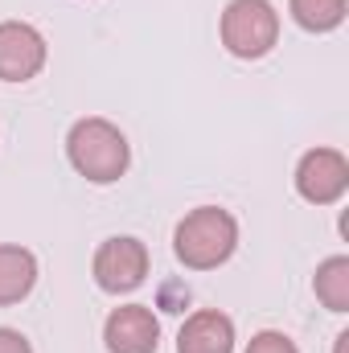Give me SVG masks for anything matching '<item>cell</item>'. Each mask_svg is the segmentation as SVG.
I'll list each match as a JSON object with an SVG mask.
<instances>
[{"instance_id":"cell-1","label":"cell","mask_w":349,"mask_h":353,"mask_svg":"<svg viewBox=\"0 0 349 353\" xmlns=\"http://www.w3.org/2000/svg\"><path fill=\"white\" fill-rule=\"evenodd\" d=\"M235 247H239V222L218 205H201V210L185 214L173 234L177 259L193 271H210V267L226 263L235 255Z\"/></svg>"},{"instance_id":"cell-2","label":"cell","mask_w":349,"mask_h":353,"mask_svg":"<svg viewBox=\"0 0 349 353\" xmlns=\"http://www.w3.org/2000/svg\"><path fill=\"white\" fill-rule=\"evenodd\" d=\"M66 152H70V165L94 185L119 181L128 173V161H132L128 136L107 119H79L66 136Z\"/></svg>"},{"instance_id":"cell-3","label":"cell","mask_w":349,"mask_h":353,"mask_svg":"<svg viewBox=\"0 0 349 353\" xmlns=\"http://www.w3.org/2000/svg\"><path fill=\"white\" fill-rule=\"evenodd\" d=\"M279 37V12L267 0H230L222 12V46L235 58H263Z\"/></svg>"},{"instance_id":"cell-4","label":"cell","mask_w":349,"mask_h":353,"mask_svg":"<svg viewBox=\"0 0 349 353\" xmlns=\"http://www.w3.org/2000/svg\"><path fill=\"white\" fill-rule=\"evenodd\" d=\"M144 275H148V247L140 239L119 234V239H107L94 251V279H99L103 292H115V296L132 292V288L144 283Z\"/></svg>"},{"instance_id":"cell-5","label":"cell","mask_w":349,"mask_h":353,"mask_svg":"<svg viewBox=\"0 0 349 353\" xmlns=\"http://www.w3.org/2000/svg\"><path fill=\"white\" fill-rule=\"evenodd\" d=\"M296 189L312 205H329L349 189V161L337 148H312L296 165Z\"/></svg>"},{"instance_id":"cell-6","label":"cell","mask_w":349,"mask_h":353,"mask_svg":"<svg viewBox=\"0 0 349 353\" xmlns=\"http://www.w3.org/2000/svg\"><path fill=\"white\" fill-rule=\"evenodd\" d=\"M46 66V37L25 21L0 25V79L4 83H29Z\"/></svg>"},{"instance_id":"cell-7","label":"cell","mask_w":349,"mask_h":353,"mask_svg":"<svg viewBox=\"0 0 349 353\" xmlns=\"http://www.w3.org/2000/svg\"><path fill=\"white\" fill-rule=\"evenodd\" d=\"M103 341L111 353H157L161 341V321L152 316L148 304H123L107 316Z\"/></svg>"},{"instance_id":"cell-8","label":"cell","mask_w":349,"mask_h":353,"mask_svg":"<svg viewBox=\"0 0 349 353\" xmlns=\"http://www.w3.org/2000/svg\"><path fill=\"white\" fill-rule=\"evenodd\" d=\"M177 353H235V325L218 308H201L181 325Z\"/></svg>"},{"instance_id":"cell-9","label":"cell","mask_w":349,"mask_h":353,"mask_svg":"<svg viewBox=\"0 0 349 353\" xmlns=\"http://www.w3.org/2000/svg\"><path fill=\"white\" fill-rule=\"evenodd\" d=\"M37 283V259L25 247H0V304H21Z\"/></svg>"},{"instance_id":"cell-10","label":"cell","mask_w":349,"mask_h":353,"mask_svg":"<svg viewBox=\"0 0 349 353\" xmlns=\"http://www.w3.org/2000/svg\"><path fill=\"white\" fill-rule=\"evenodd\" d=\"M317 296L325 300V308L333 312H349V259L333 255L317 267Z\"/></svg>"},{"instance_id":"cell-11","label":"cell","mask_w":349,"mask_h":353,"mask_svg":"<svg viewBox=\"0 0 349 353\" xmlns=\"http://www.w3.org/2000/svg\"><path fill=\"white\" fill-rule=\"evenodd\" d=\"M292 17L312 33H329L346 21V0H292Z\"/></svg>"},{"instance_id":"cell-12","label":"cell","mask_w":349,"mask_h":353,"mask_svg":"<svg viewBox=\"0 0 349 353\" xmlns=\"http://www.w3.org/2000/svg\"><path fill=\"white\" fill-rule=\"evenodd\" d=\"M247 353H300L296 345H292V337H283V333H259V337H251V345H247Z\"/></svg>"},{"instance_id":"cell-13","label":"cell","mask_w":349,"mask_h":353,"mask_svg":"<svg viewBox=\"0 0 349 353\" xmlns=\"http://www.w3.org/2000/svg\"><path fill=\"white\" fill-rule=\"evenodd\" d=\"M0 353H33V345L17 329H0Z\"/></svg>"},{"instance_id":"cell-14","label":"cell","mask_w":349,"mask_h":353,"mask_svg":"<svg viewBox=\"0 0 349 353\" xmlns=\"http://www.w3.org/2000/svg\"><path fill=\"white\" fill-rule=\"evenodd\" d=\"M337 353H349V333H341V337H337Z\"/></svg>"}]
</instances>
